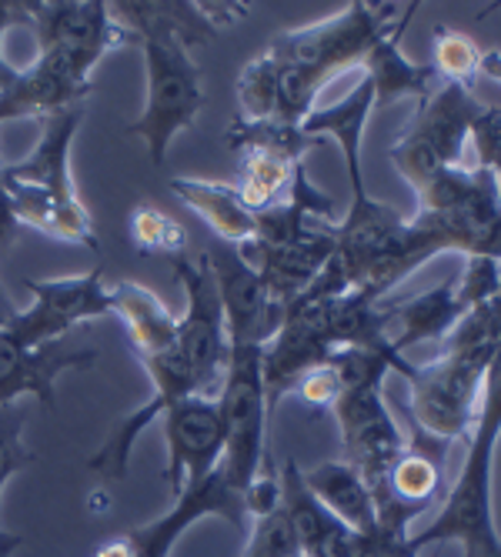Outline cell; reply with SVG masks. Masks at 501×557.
I'll list each match as a JSON object with an SVG mask.
<instances>
[{"mask_svg":"<svg viewBox=\"0 0 501 557\" xmlns=\"http://www.w3.org/2000/svg\"><path fill=\"white\" fill-rule=\"evenodd\" d=\"M171 190L187 211L205 221L221 244L244 247L258 234V214L244 208V200L231 184L197 181V177H171Z\"/></svg>","mask_w":501,"mask_h":557,"instance_id":"obj_20","label":"cell"},{"mask_svg":"<svg viewBox=\"0 0 501 557\" xmlns=\"http://www.w3.org/2000/svg\"><path fill=\"white\" fill-rule=\"evenodd\" d=\"M412 14L415 4L405 11L398 4H347L325 21L274 37L261 54L274 74L271 121L291 127L305 124L315 114L321 87L351 67H362L371 47L401 24H408Z\"/></svg>","mask_w":501,"mask_h":557,"instance_id":"obj_2","label":"cell"},{"mask_svg":"<svg viewBox=\"0 0 501 557\" xmlns=\"http://www.w3.org/2000/svg\"><path fill=\"white\" fill-rule=\"evenodd\" d=\"M481 104L462 84H441L425 104H418V114L401 131V137L391 144L388 158L405 177L415 194L444 168H462V154L468 144V131L478 117Z\"/></svg>","mask_w":501,"mask_h":557,"instance_id":"obj_10","label":"cell"},{"mask_svg":"<svg viewBox=\"0 0 501 557\" xmlns=\"http://www.w3.org/2000/svg\"><path fill=\"white\" fill-rule=\"evenodd\" d=\"M294 557H308V554H294Z\"/></svg>","mask_w":501,"mask_h":557,"instance_id":"obj_36","label":"cell"},{"mask_svg":"<svg viewBox=\"0 0 501 557\" xmlns=\"http://www.w3.org/2000/svg\"><path fill=\"white\" fill-rule=\"evenodd\" d=\"M24 424H27V408L24 404H8L0 408V494H4L8 481L24 471L34 461V450L24 447ZM21 547L17 534H0V557H11Z\"/></svg>","mask_w":501,"mask_h":557,"instance_id":"obj_24","label":"cell"},{"mask_svg":"<svg viewBox=\"0 0 501 557\" xmlns=\"http://www.w3.org/2000/svg\"><path fill=\"white\" fill-rule=\"evenodd\" d=\"M21 311L14 308V304H11V297H8V290L4 287H0V327H8L14 318H17Z\"/></svg>","mask_w":501,"mask_h":557,"instance_id":"obj_34","label":"cell"},{"mask_svg":"<svg viewBox=\"0 0 501 557\" xmlns=\"http://www.w3.org/2000/svg\"><path fill=\"white\" fill-rule=\"evenodd\" d=\"M208 515L228 518L237 531H247V521H250L244 494H237L221 471H215L211 478L197 481V484H187L174 497L168 515H161L158 521H150V524H140V528L127 531L124 537H127L134 557H171L178 537L194 521L208 518Z\"/></svg>","mask_w":501,"mask_h":557,"instance_id":"obj_16","label":"cell"},{"mask_svg":"<svg viewBox=\"0 0 501 557\" xmlns=\"http://www.w3.org/2000/svg\"><path fill=\"white\" fill-rule=\"evenodd\" d=\"M11 21H14V17H11V4H4V0H0V94L11 90V87L17 84V77H21V71L11 67L8 58H4V34H8Z\"/></svg>","mask_w":501,"mask_h":557,"instance_id":"obj_31","label":"cell"},{"mask_svg":"<svg viewBox=\"0 0 501 557\" xmlns=\"http://www.w3.org/2000/svg\"><path fill=\"white\" fill-rule=\"evenodd\" d=\"M114 314L124 321L127 337L137 350L140 361L161 358V354L178 347V318L168 311V304L134 281H121L111 287Z\"/></svg>","mask_w":501,"mask_h":557,"instance_id":"obj_22","label":"cell"},{"mask_svg":"<svg viewBox=\"0 0 501 557\" xmlns=\"http://www.w3.org/2000/svg\"><path fill=\"white\" fill-rule=\"evenodd\" d=\"M97 364L94 347H64L61 341H40L17 314L0 327V408L17 397H34L44 411H54L58 377Z\"/></svg>","mask_w":501,"mask_h":557,"instance_id":"obj_13","label":"cell"},{"mask_svg":"<svg viewBox=\"0 0 501 557\" xmlns=\"http://www.w3.org/2000/svg\"><path fill=\"white\" fill-rule=\"evenodd\" d=\"M358 557H418L408 531H394V528H378V534H371L362 547Z\"/></svg>","mask_w":501,"mask_h":557,"instance_id":"obj_30","label":"cell"},{"mask_svg":"<svg viewBox=\"0 0 501 557\" xmlns=\"http://www.w3.org/2000/svg\"><path fill=\"white\" fill-rule=\"evenodd\" d=\"M468 140L475 147V168L498 177L501 174V108L481 104L468 131Z\"/></svg>","mask_w":501,"mask_h":557,"instance_id":"obj_28","label":"cell"},{"mask_svg":"<svg viewBox=\"0 0 501 557\" xmlns=\"http://www.w3.org/2000/svg\"><path fill=\"white\" fill-rule=\"evenodd\" d=\"M294 554H301V547H297L288 515L281 511V500H278V508L250 518L244 557H294Z\"/></svg>","mask_w":501,"mask_h":557,"instance_id":"obj_27","label":"cell"},{"mask_svg":"<svg viewBox=\"0 0 501 557\" xmlns=\"http://www.w3.org/2000/svg\"><path fill=\"white\" fill-rule=\"evenodd\" d=\"M168 441L164 481L178 497L187 484L211 478L224 454V421L215 397H184L161 414Z\"/></svg>","mask_w":501,"mask_h":557,"instance_id":"obj_15","label":"cell"},{"mask_svg":"<svg viewBox=\"0 0 501 557\" xmlns=\"http://www.w3.org/2000/svg\"><path fill=\"white\" fill-rule=\"evenodd\" d=\"M11 17L24 21L34 30L37 40V61L54 64L81 81H90V71L108 58L111 50L137 44L131 30H124L114 17L111 8L90 0H37V4H11Z\"/></svg>","mask_w":501,"mask_h":557,"instance_id":"obj_8","label":"cell"},{"mask_svg":"<svg viewBox=\"0 0 501 557\" xmlns=\"http://www.w3.org/2000/svg\"><path fill=\"white\" fill-rule=\"evenodd\" d=\"M24 287L34 294V304L27 311L58 341L84 321L114 314V297L111 287L105 284V271L100 268L81 277H54V281L27 277Z\"/></svg>","mask_w":501,"mask_h":557,"instance_id":"obj_18","label":"cell"},{"mask_svg":"<svg viewBox=\"0 0 501 557\" xmlns=\"http://www.w3.org/2000/svg\"><path fill=\"white\" fill-rule=\"evenodd\" d=\"M478 74H485V77H491V81L501 84V50H488V54H481Z\"/></svg>","mask_w":501,"mask_h":557,"instance_id":"obj_33","label":"cell"},{"mask_svg":"<svg viewBox=\"0 0 501 557\" xmlns=\"http://www.w3.org/2000/svg\"><path fill=\"white\" fill-rule=\"evenodd\" d=\"M498 437H501V350L488 368L478 400V418L472 424L468 454L455 484H451L438 518L418 534H408L415 554L428 544L455 541L462 544L465 557H501V537L494 528V497H491Z\"/></svg>","mask_w":501,"mask_h":557,"instance_id":"obj_4","label":"cell"},{"mask_svg":"<svg viewBox=\"0 0 501 557\" xmlns=\"http://www.w3.org/2000/svg\"><path fill=\"white\" fill-rule=\"evenodd\" d=\"M401 30H405V24L391 30L388 37H381L362 64L365 77L375 87V108H388L401 97H415L418 104H425V100L444 84L431 64H415L401 54Z\"/></svg>","mask_w":501,"mask_h":557,"instance_id":"obj_21","label":"cell"},{"mask_svg":"<svg viewBox=\"0 0 501 557\" xmlns=\"http://www.w3.org/2000/svg\"><path fill=\"white\" fill-rule=\"evenodd\" d=\"M375 111V87L368 77L358 81V87H351L338 104L325 108V111H315L301 131L311 134V137H321V134H331L341 147L344 154V164H347V181H351V200H362L368 197L365 190V174H362V137H365V124Z\"/></svg>","mask_w":501,"mask_h":557,"instance_id":"obj_19","label":"cell"},{"mask_svg":"<svg viewBox=\"0 0 501 557\" xmlns=\"http://www.w3.org/2000/svg\"><path fill=\"white\" fill-rule=\"evenodd\" d=\"M171 271L184 290V318H178V350L194 374L197 394L218 400L231 344H228L224 308H221L215 274L205 255L200 258L178 255L171 258Z\"/></svg>","mask_w":501,"mask_h":557,"instance_id":"obj_12","label":"cell"},{"mask_svg":"<svg viewBox=\"0 0 501 557\" xmlns=\"http://www.w3.org/2000/svg\"><path fill=\"white\" fill-rule=\"evenodd\" d=\"M228 144L237 154V197L250 214H265L291 194V184L318 137L278 121L237 117L228 127Z\"/></svg>","mask_w":501,"mask_h":557,"instance_id":"obj_11","label":"cell"},{"mask_svg":"<svg viewBox=\"0 0 501 557\" xmlns=\"http://www.w3.org/2000/svg\"><path fill=\"white\" fill-rule=\"evenodd\" d=\"M331 361L341 377V394L331 408L344 447L341 461H347L365 478L378 504L394 461L408 447V437L401 434L398 421L384 404V377L394 374V368L384 358H378V354L351 347L334 350Z\"/></svg>","mask_w":501,"mask_h":557,"instance_id":"obj_5","label":"cell"},{"mask_svg":"<svg viewBox=\"0 0 501 557\" xmlns=\"http://www.w3.org/2000/svg\"><path fill=\"white\" fill-rule=\"evenodd\" d=\"M498 197H501V174H498Z\"/></svg>","mask_w":501,"mask_h":557,"instance_id":"obj_35","label":"cell"},{"mask_svg":"<svg viewBox=\"0 0 501 557\" xmlns=\"http://www.w3.org/2000/svg\"><path fill=\"white\" fill-rule=\"evenodd\" d=\"M111 17L131 30L144 50L147 71V100L140 117L127 127L131 137H140L147 158L155 168L168 161L171 140L194 127L205 108V87L200 71L191 61L194 44H208L218 27L208 21L205 4H155V0H121L108 4Z\"/></svg>","mask_w":501,"mask_h":557,"instance_id":"obj_1","label":"cell"},{"mask_svg":"<svg viewBox=\"0 0 501 557\" xmlns=\"http://www.w3.org/2000/svg\"><path fill=\"white\" fill-rule=\"evenodd\" d=\"M421 224L438 231L448 250L501 261L498 177L478 168H444L418 190Z\"/></svg>","mask_w":501,"mask_h":557,"instance_id":"obj_6","label":"cell"},{"mask_svg":"<svg viewBox=\"0 0 501 557\" xmlns=\"http://www.w3.org/2000/svg\"><path fill=\"white\" fill-rule=\"evenodd\" d=\"M494 358L475 350L441 347L438 358L415 368L412 384V418L421 437L451 447L459 437L472 434L478 418V400Z\"/></svg>","mask_w":501,"mask_h":557,"instance_id":"obj_9","label":"cell"},{"mask_svg":"<svg viewBox=\"0 0 501 557\" xmlns=\"http://www.w3.org/2000/svg\"><path fill=\"white\" fill-rule=\"evenodd\" d=\"M281 474V511L291 521L301 554L308 557H358L365 541L351 528H344L325 504L305 484V471L294 461H284Z\"/></svg>","mask_w":501,"mask_h":557,"instance_id":"obj_17","label":"cell"},{"mask_svg":"<svg viewBox=\"0 0 501 557\" xmlns=\"http://www.w3.org/2000/svg\"><path fill=\"white\" fill-rule=\"evenodd\" d=\"M17 214H14V205H11V197H8V187L4 181H0V255L14 244L17 237Z\"/></svg>","mask_w":501,"mask_h":557,"instance_id":"obj_32","label":"cell"},{"mask_svg":"<svg viewBox=\"0 0 501 557\" xmlns=\"http://www.w3.org/2000/svg\"><path fill=\"white\" fill-rule=\"evenodd\" d=\"M131 240L140 255H164L168 261L178 255H187V231L171 221L155 205H140L131 211Z\"/></svg>","mask_w":501,"mask_h":557,"instance_id":"obj_25","label":"cell"},{"mask_svg":"<svg viewBox=\"0 0 501 557\" xmlns=\"http://www.w3.org/2000/svg\"><path fill=\"white\" fill-rule=\"evenodd\" d=\"M224 421V454L221 474L228 484L247 497L250 484L268 465L265 458V428H268V394H265V347L231 341L228 371L218 394Z\"/></svg>","mask_w":501,"mask_h":557,"instance_id":"obj_7","label":"cell"},{"mask_svg":"<svg viewBox=\"0 0 501 557\" xmlns=\"http://www.w3.org/2000/svg\"><path fill=\"white\" fill-rule=\"evenodd\" d=\"M81 124H84V104L44 117L37 147L17 164L8 168L0 164V181L8 187L17 224H27L54 240L97 250L94 221L81 205L71 174V147Z\"/></svg>","mask_w":501,"mask_h":557,"instance_id":"obj_3","label":"cell"},{"mask_svg":"<svg viewBox=\"0 0 501 557\" xmlns=\"http://www.w3.org/2000/svg\"><path fill=\"white\" fill-rule=\"evenodd\" d=\"M291 394H297L305 404H311V408H318V411H331L334 408V400H338V394H341V377H338V368H334V361L328 358V361H321L318 368H311L305 377H301L297 384H294V391Z\"/></svg>","mask_w":501,"mask_h":557,"instance_id":"obj_29","label":"cell"},{"mask_svg":"<svg viewBox=\"0 0 501 557\" xmlns=\"http://www.w3.org/2000/svg\"><path fill=\"white\" fill-rule=\"evenodd\" d=\"M305 484L325 508L355 534L371 537L378 534V504L365 478L347 461H325L305 471Z\"/></svg>","mask_w":501,"mask_h":557,"instance_id":"obj_23","label":"cell"},{"mask_svg":"<svg viewBox=\"0 0 501 557\" xmlns=\"http://www.w3.org/2000/svg\"><path fill=\"white\" fill-rule=\"evenodd\" d=\"M478 64H481V50L475 47L472 37H465L459 30H444V27L435 30V61H431V67L444 84L468 87V81L478 74Z\"/></svg>","mask_w":501,"mask_h":557,"instance_id":"obj_26","label":"cell"},{"mask_svg":"<svg viewBox=\"0 0 501 557\" xmlns=\"http://www.w3.org/2000/svg\"><path fill=\"white\" fill-rule=\"evenodd\" d=\"M208 268L215 274L218 294H221V308H224V327H228V344H268L284 318V308L271 297L268 284L255 271L241 247L234 244H211L205 250Z\"/></svg>","mask_w":501,"mask_h":557,"instance_id":"obj_14","label":"cell"}]
</instances>
